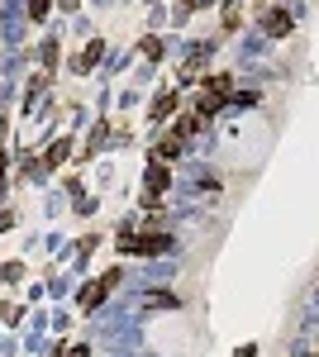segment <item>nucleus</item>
Listing matches in <instances>:
<instances>
[{"mask_svg":"<svg viewBox=\"0 0 319 357\" xmlns=\"http://www.w3.org/2000/svg\"><path fill=\"white\" fill-rule=\"evenodd\" d=\"M167 248H172V238L157 234V229H153V234H133V229L124 224V234H119V253H129V258H162Z\"/></svg>","mask_w":319,"mask_h":357,"instance_id":"obj_1","label":"nucleus"},{"mask_svg":"<svg viewBox=\"0 0 319 357\" xmlns=\"http://www.w3.org/2000/svg\"><path fill=\"white\" fill-rule=\"evenodd\" d=\"M167 186H172V167L153 158V162H148V172H143V210H162V205H157V195H162Z\"/></svg>","mask_w":319,"mask_h":357,"instance_id":"obj_2","label":"nucleus"},{"mask_svg":"<svg viewBox=\"0 0 319 357\" xmlns=\"http://www.w3.org/2000/svg\"><path fill=\"white\" fill-rule=\"evenodd\" d=\"M114 286H119V267H114V271H105V276H101L96 286H86V291H81V310H96V305L105 300Z\"/></svg>","mask_w":319,"mask_h":357,"instance_id":"obj_3","label":"nucleus"},{"mask_svg":"<svg viewBox=\"0 0 319 357\" xmlns=\"http://www.w3.org/2000/svg\"><path fill=\"white\" fill-rule=\"evenodd\" d=\"M205 62H210V48H191V58L181 62V82H196L205 72Z\"/></svg>","mask_w":319,"mask_h":357,"instance_id":"obj_4","label":"nucleus"},{"mask_svg":"<svg viewBox=\"0 0 319 357\" xmlns=\"http://www.w3.org/2000/svg\"><path fill=\"white\" fill-rule=\"evenodd\" d=\"M291 29H296V19H291L286 10H267V34H272V38H286Z\"/></svg>","mask_w":319,"mask_h":357,"instance_id":"obj_5","label":"nucleus"},{"mask_svg":"<svg viewBox=\"0 0 319 357\" xmlns=\"http://www.w3.org/2000/svg\"><path fill=\"white\" fill-rule=\"evenodd\" d=\"M101 58H105V43H101V38H91V43H86V53H81V58H72V67H77V72H91Z\"/></svg>","mask_w":319,"mask_h":357,"instance_id":"obj_6","label":"nucleus"},{"mask_svg":"<svg viewBox=\"0 0 319 357\" xmlns=\"http://www.w3.org/2000/svg\"><path fill=\"white\" fill-rule=\"evenodd\" d=\"M181 148H186V138H177V134H162V138H157V148H153V158H157V162H167V158H177Z\"/></svg>","mask_w":319,"mask_h":357,"instance_id":"obj_7","label":"nucleus"},{"mask_svg":"<svg viewBox=\"0 0 319 357\" xmlns=\"http://www.w3.org/2000/svg\"><path fill=\"white\" fill-rule=\"evenodd\" d=\"M201 124H205V119L191 110V114H181V119L172 124V134H177V138H196V134H201Z\"/></svg>","mask_w":319,"mask_h":357,"instance_id":"obj_8","label":"nucleus"},{"mask_svg":"<svg viewBox=\"0 0 319 357\" xmlns=\"http://www.w3.org/2000/svg\"><path fill=\"white\" fill-rule=\"evenodd\" d=\"M177 105H181V95H177V90H162V95L153 100V119H167Z\"/></svg>","mask_w":319,"mask_h":357,"instance_id":"obj_9","label":"nucleus"},{"mask_svg":"<svg viewBox=\"0 0 319 357\" xmlns=\"http://www.w3.org/2000/svg\"><path fill=\"white\" fill-rule=\"evenodd\" d=\"M138 53H143L148 62H162V58H167V53H162V38H157V34H148V38H138Z\"/></svg>","mask_w":319,"mask_h":357,"instance_id":"obj_10","label":"nucleus"},{"mask_svg":"<svg viewBox=\"0 0 319 357\" xmlns=\"http://www.w3.org/2000/svg\"><path fill=\"white\" fill-rule=\"evenodd\" d=\"M62 158H67V138H58V143H53V148L43 153V167H58Z\"/></svg>","mask_w":319,"mask_h":357,"instance_id":"obj_11","label":"nucleus"},{"mask_svg":"<svg viewBox=\"0 0 319 357\" xmlns=\"http://www.w3.org/2000/svg\"><path fill=\"white\" fill-rule=\"evenodd\" d=\"M148 305H167V310H177V295H172V291H153Z\"/></svg>","mask_w":319,"mask_h":357,"instance_id":"obj_12","label":"nucleus"},{"mask_svg":"<svg viewBox=\"0 0 319 357\" xmlns=\"http://www.w3.org/2000/svg\"><path fill=\"white\" fill-rule=\"evenodd\" d=\"M48 10H53V0H29V19H48Z\"/></svg>","mask_w":319,"mask_h":357,"instance_id":"obj_13","label":"nucleus"},{"mask_svg":"<svg viewBox=\"0 0 319 357\" xmlns=\"http://www.w3.org/2000/svg\"><path fill=\"white\" fill-rule=\"evenodd\" d=\"M238 14H243V10H238V5H229V10H224V29H238Z\"/></svg>","mask_w":319,"mask_h":357,"instance_id":"obj_14","label":"nucleus"},{"mask_svg":"<svg viewBox=\"0 0 319 357\" xmlns=\"http://www.w3.org/2000/svg\"><path fill=\"white\" fill-rule=\"evenodd\" d=\"M0 229H14V214L10 210H0Z\"/></svg>","mask_w":319,"mask_h":357,"instance_id":"obj_15","label":"nucleus"},{"mask_svg":"<svg viewBox=\"0 0 319 357\" xmlns=\"http://www.w3.org/2000/svg\"><path fill=\"white\" fill-rule=\"evenodd\" d=\"M238 357H257V343H243V348H238Z\"/></svg>","mask_w":319,"mask_h":357,"instance_id":"obj_16","label":"nucleus"},{"mask_svg":"<svg viewBox=\"0 0 319 357\" xmlns=\"http://www.w3.org/2000/svg\"><path fill=\"white\" fill-rule=\"evenodd\" d=\"M67 357H91V348H72V353H67Z\"/></svg>","mask_w":319,"mask_h":357,"instance_id":"obj_17","label":"nucleus"},{"mask_svg":"<svg viewBox=\"0 0 319 357\" xmlns=\"http://www.w3.org/2000/svg\"><path fill=\"white\" fill-rule=\"evenodd\" d=\"M0 186H5V158H0Z\"/></svg>","mask_w":319,"mask_h":357,"instance_id":"obj_18","label":"nucleus"}]
</instances>
